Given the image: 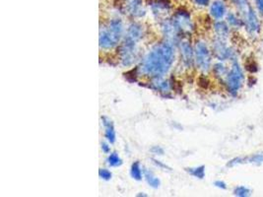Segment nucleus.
<instances>
[{
	"mask_svg": "<svg viewBox=\"0 0 263 197\" xmlns=\"http://www.w3.org/2000/svg\"><path fill=\"white\" fill-rule=\"evenodd\" d=\"M174 58L173 49L169 44L156 46L145 58L142 70L145 74L159 77L164 75L172 65Z\"/></svg>",
	"mask_w": 263,
	"mask_h": 197,
	"instance_id": "1",
	"label": "nucleus"
},
{
	"mask_svg": "<svg viewBox=\"0 0 263 197\" xmlns=\"http://www.w3.org/2000/svg\"><path fill=\"white\" fill-rule=\"evenodd\" d=\"M245 80L246 76L244 73V69L240 64L239 60L232 61L231 67L229 68V72L224 82L227 91L232 96H237L244 87Z\"/></svg>",
	"mask_w": 263,
	"mask_h": 197,
	"instance_id": "2",
	"label": "nucleus"
},
{
	"mask_svg": "<svg viewBox=\"0 0 263 197\" xmlns=\"http://www.w3.org/2000/svg\"><path fill=\"white\" fill-rule=\"evenodd\" d=\"M244 20L246 32L253 38L258 37L262 30V21L260 18V13L252 5L243 13L240 14Z\"/></svg>",
	"mask_w": 263,
	"mask_h": 197,
	"instance_id": "3",
	"label": "nucleus"
},
{
	"mask_svg": "<svg viewBox=\"0 0 263 197\" xmlns=\"http://www.w3.org/2000/svg\"><path fill=\"white\" fill-rule=\"evenodd\" d=\"M212 51L214 56L220 61H235L238 60V52L230 45H228L226 39L216 38L213 40Z\"/></svg>",
	"mask_w": 263,
	"mask_h": 197,
	"instance_id": "4",
	"label": "nucleus"
},
{
	"mask_svg": "<svg viewBox=\"0 0 263 197\" xmlns=\"http://www.w3.org/2000/svg\"><path fill=\"white\" fill-rule=\"evenodd\" d=\"M194 58L197 67L203 71L207 72L212 67V55L208 45L204 41H198L194 48Z\"/></svg>",
	"mask_w": 263,
	"mask_h": 197,
	"instance_id": "5",
	"label": "nucleus"
},
{
	"mask_svg": "<svg viewBox=\"0 0 263 197\" xmlns=\"http://www.w3.org/2000/svg\"><path fill=\"white\" fill-rule=\"evenodd\" d=\"M122 32V25L119 20H114L111 23L109 30L104 31L100 37V43L103 47H112L119 39Z\"/></svg>",
	"mask_w": 263,
	"mask_h": 197,
	"instance_id": "6",
	"label": "nucleus"
},
{
	"mask_svg": "<svg viewBox=\"0 0 263 197\" xmlns=\"http://www.w3.org/2000/svg\"><path fill=\"white\" fill-rule=\"evenodd\" d=\"M242 164H253V165H262L263 164V153H257L252 154L250 156L245 157H237L233 160L229 161L228 166L229 167H235Z\"/></svg>",
	"mask_w": 263,
	"mask_h": 197,
	"instance_id": "7",
	"label": "nucleus"
},
{
	"mask_svg": "<svg viewBox=\"0 0 263 197\" xmlns=\"http://www.w3.org/2000/svg\"><path fill=\"white\" fill-rule=\"evenodd\" d=\"M209 12L214 20L216 21L222 20L228 14V8L226 2L224 0H214L210 5Z\"/></svg>",
	"mask_w": 263,
	"mask_h": 197,
	"instance_id": "8",
	"label": "nucleus"
},
{
	"mask_svg": "<svg viewBox=\"0 0 263 197\" xmlns=\"http://www.w3.org/2000/svg\"><path fill=\"white\" fill-rule=\"evenodd\" d=\"M176 27L180 29L181 31H187L189 32L192 29V23L190 20V16L187 11H179L176 14Z\"/></svg>",
	"mask_w": 263,
	"mask_h": 197,
	"instance_id": "9",
	"label": "nucleus"
},
{
	"mask_svg": "<svg viewBox=\"0 0 263 197\" xmlns=\"http://www.w3.org/2000/svg\"><path fill=\"white\" fill-rule=\"evenodd\" d=\"M226 22L228 23L230 28L234 29V30H240V29L245 27L244 20L238 11L237 12H234V11L228 12V14L226 16Z\"/></svg>",
	"mask_w": 263,
	"mask_h": 197,
	"instance_id": "10",
	"label": "nucleus"
},
{
	"mask_svg": "<svg viewBox=\"0 0 263 197\" xmlns=\"http://www.w3.org/2000/svg\"><path fill=\"white\" fill-rule=\"evenodd\" d=\"M231 28L228 25L227 22H224L222 20H218L214 24V31L217 35V38L227 39L231 35Z\"/></svg>",
	"mask_w": 263,
	"mask_h": 197,
	"instance_id": "11",
	"label": "nucleus"
},
{
	"mask_svg": "<svg viewBox=\"0 0 263 197\" xmlns=\"http://www.w3.org/2000/svg\"><path fill=\"white\" fill-rule=\"evenodd\" d=\"M182 54H183V59L187 65L190 66L193 62H195L194 50L192 49V47L190 46V44L188 42H183Z\"/></svg>",
	"mask_w": 263,
	"mask_h": 197,
	"instance_id": "12",
	"label": "nucleus"
},
{
	"mask_svg": "<svg viewBox=\"0 0 263 197\" xmlns=\"http://www.w3.org/2000/svg\"><path fill=\"white\" fill-rule=\"evenodd\" d=\"M229 68L230 67H227V65L223 61H219L213 65V71L215 76L220 80H223V82H225V79L229 72Z\"/></svg>",
	"mask_w": 263,
	"mask_h": 197,
	"instance_id": "13",
	"label": "nucleus"
},
{
	"mask_svg": "<svg viewBox=\"0 0 263 197\" xmlns=\"http://www.w3.org/2000/svg\"><path fill=\"white\" fill-rule=\"evenodd\" d=\"M102 121H103V124L106 128V131H105V135L107 137V139L111 142V143H113L115 141V132H114V128H113V124L112 123V121L110 119H108L107 118H102Z\"/></svg>",
	"mask_w": 263,
	"mask_h": 197,
	"instance_id": "14",
	"label": "nucleus"
},
{
	"mask_svg": "<svg viewBox=\"0 0 263 197\" xmlns=\"http://www.w3.org/2000/svg\"><path fill=\"white\" fill-rule=\"evenodd\" d=\"M231 3L236 7L237 11L241 14L245 10H247L249 7L252 6L250 0H230Z\"/></svg>",
	"mask_w": 263,
	"mask_h": 197,
	"instance_id": "15",
	"label": "nucleus"
},
{
	"mask_svg": "<svg viewBox=\"0 0 263 197\" xmlns=\"http://www.w3.org/2000/svg\"><path fill=\"white\" fill-rule=\"evenodd\" d=\"M234 196L239 197H249L252 196V191L246 186L236 187L234 190Z\"/></svg>",
	"mask_w": 263,
	"mask_h": 197,
	"instance_id": "16",
	"label": "nucleus"
},
{
	"mask_svg": "<svg viewBox=\"0 0 263 197\" xmlns=\"http://www.w3.org/2000/svg\"><path fill=\"white\" fill-rule=\"evenodd\" d=\"M188 172L197 178V179H203L205 177V167L204 166H200V167H196V168H190L188 169Z\"/></svg>",
	"mask_w": 263,
	"mask_h": 197,
	"instance_id": "17",
	"label": "nucleus"
},
{
	"mask_svg": "<svg viewBox=\"0 0 263 197\" xmlns=\"http://www.w3.org/2000/svg\"><path fill=\"white\" fill-rule=\"evenodd\" d=\"M145 178L148 182V184L153 187V188H158L160 186V181L154 177V175L151 173V172H148V171H145Z\"/></svg>",
	"mask_w": 263,
	"mask_h": 197,
	"instance_id": "18",
	"label": "nucleus"
},
{
	"mask_svg": "<svg viewBox=\"0 0 263 197\" xmlns=\"http://www.w3.org/2000/svg\"><path fill=\"white\" fill-rule=\"evenodd\" d=\"M131 176L137 181L142 179V171H141V168L139 166V163H134L132 165V167H131Z\"/></svg>",
	"mask_w": 263,
	"mask_h": 197,
	"instance_id": "19",
	"label": "nucleus"
},
{
	"mask_svg": "<svg viewBox=\"0 0 263 197\" xmlns=\"http://www.w3.org/2000/svg\"><path fill=\"white\" fill-rule=\"evenodd\" d=\"M108 162L111 166L113 167H117V166H120L122 164V161L121 159L118 157V155L116 153H113L109 156L108 158Z\"/></svg>",
	"mask_w": 263,
	"mask_h": 197,
	"instance_id": "20",
	"label": "nucleus"
},
{
	"mask_svg": "<svg viewBox=\"0 0 263 197\" xmlns=\"http://www.w3.org/2000/svg\"><path fill=\"white\" fill-rule=\"evenodd\" d=\"M155 89L158 90L159 92H169L170 87L167 82H156L154 83Z\"/></svg>",
	"mask_w": 263,
	"mask_h": 197,
	"instance_id": "21",
	"label": "nucleus"
},
{
	"mask_svg": "<svg viewBox=\"0 0 263 197\" xmlns=\"http://www.w3.org/2000/svg\"><path fill=\"white\" fill-rule=\"evenodd\" d=\"M99 175H100V177H101L102 179H104V180H106V181H109V180H111V178H112V173H111L110 171L106 170V169H101L100 172H99Z\"/></svg>",
	"mask_w": 263,
	"mask_h": 197,
	"instance_id": "22",
	"label": "nucleus"
},
{
	"mask_svg": "<svg viewBox=\"0 0 263 197\" xmlns=\"http://www.w3.org/2000/svg\"><path fill=\"white\" fill-rule=\"evenodd\" d=\"M256 8L261 16H263V0H254Z\"/></svg>",
	"mask_w": 263,
	"mask_h": 197,
	"instance_id": "23",
	"label": "nucleus"
},
{
	"mask_svg": "<svg viewBox=\"0 0 263 197\" xmlns=\"http://www.w3.org/2000/svg\"><path fill=\"white\" fill-rule=\"evenodd\" d=\"M210 2H211V0H194V3L198 6H201V7L209 5Z\"/></svg>",
	"mask_w": 263,
	"mask_h": 197,
	"instance_id": "24",
	"label": "nucleus"
},
{
	"mask_svg": "<svg viewBox=\"0 0 263 197\" xmlns=\"http://www.w3.org/2000/svg\"><path fill=\"white\" fill-rule=\"evenodd\" d=\"M214 185H215L217 188L222 189V190H226V189H227V185H226V183H224L223 181H217V182L214 183Z\"/></svg>",
	"mask_w": 263,
	"mask_h": 197,
	"instance_id": "25",
	"label": "nucleus"
},
{
	"mask_svg": "<svg viewBox=\"0 0 263 197\" xmlns=\"http://www.w3.org/2000/svg\"><path fill=\"white\" fill-rule=\"evenodd\" d=\"M152 152H155V153H160V155H162L163 153H164V151H163V149H161V148H159V147H154V148H152Z\"/></svg>",
	"mask_w": 263,
	"mask_h": 197,
	"instance_id": "26",
	"label": "nucleus"
},
{
	"mask_svg": "<svg viewBox=\"0 0 263 197\" xmlns=\"http://www.w3.org/2000/svg\"><path fill=\"white\" fill-rule=\"evenodd\" d=\"M102 149H103V151L106 152V153H109V152H110V147H109L106 143H103V144H102Z\"/></svg>",
	"mask_w": 263,
	"mask_h": 197,
	"instance_id": "27",
	"label": "nucleus"
}]
</instances>
